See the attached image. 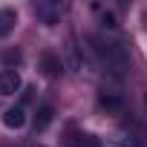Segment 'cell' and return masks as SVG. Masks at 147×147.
<instances>
[{"mask_svg":"<svg viewBox=\"0 0 147 147\" xmlns=\"http://www.w3.org/2000/svg\"><path fill=\"white\" fill-rule=\"evenodd\" d=\"M92 52L98 55V61H101L110 72H115V75L127 72V66H130V55H127L124 43H121V40H115V38L92 35Z\"/></svg>","mask_w":147,"mask_h":147,"instance_id":"cell-1","label":"cell"},{"mask_svg":"<svg viewBox=\"0 0 147 147\" xmlns=\"http://www.w3.org/2000/svg\"><path fill=\"white\" fill-rule=\"evenodd\" d=\"M18 90H20L18 69H3V72H0V95H15Z\"/></svg>","mask_w":147,"mask_h":147,"instance_id":"cell-2","label":"cell"},{"mask_svg":"<svg viewBox=\"0 0 147 147\" xmlns=\"http://www.w3.org/2000/svg\"><path fill=\"white\" fill-rule=\"evenodd\" d=\"M3 124H6V127H12V130L23 127V124H26V113H23V107H12V110H6Z\"/></svg>","mask_w":147,"mask_h":147,"instance_id":"cell-3","label":"cell"},{"mask_svg":"<svg viewBox=\"0 0 147 147\" xmlns=\"http://www.w3.org/2000/svg\"><path fill=\"white\" fill-rule=\"evenodd\" d=\"M15 26H18V15H15V9H0V38H6Z\"/></svg>","mask_w":147,"mask_h":147,"instance_id":"cell-4","label":"cell"},{"mask_svg":"<svg viewBox=\"0 0 147 147\" xmlns=\"http://www.w3.org/2000/svg\"><path fill=\"white\" fill-rule=\"evenodd\" d=\"M52 115H55V110H52L49 104L38 107V113H35V130H38V133H40V130H46V127L52 124Z\"/></svg>","mask_w":147,"mask_h":147,"instance_id":"cell-5","label":"cell"},{"mask_svg":"<svg viewBox=\"0 0 147 147\" xmlns=\"http://www.w3.org/2000/svg\"><path fill=\"white\" fill-rule=\"evenodd\" d=\"M69 147H98L95 136H87V133H75V130H69Z\"/></svg>","mask_w":147,"mask_h":147,"instance_id":"cell-6","label":"cell"},{"mask_svg":"<svg viewBox=\"0 0 147 147\" xmlns=\"http://www.w3.org/2000/svg\"><path fill=\"white\" fill-rule=\"evenodd\" d=\"M40 66H43V75H46V78H55L58 72H61V61H58L55 55H43V58H40Z\"/></svg>","mask_w":147,"mask_h":147,"instance_id":"cell-7","label":"cell"},{"mask_svg":"<svg viewBox=\"0 0 147 147\" xmlns=\"http://www.w3.org/2000/svg\"><path fill=\"white\" fill-rule=\"evenodd\" d=\"M98 104H101L104 110H110V113H121V101H118V98H113V95H101V98H98Z\"/></svg>","mask_w":147,"mask_h":147,"instance_id":"cell-8","label":"cell"},{"mask_svg":"<svg viewBox=\"0 0 147 147\" xmlns=\"http://www.w3.org/2000/svg\"><path fill=\"white\" fill-rule=\"evenodd\" d=\"M144 110H147V98H144Z\"/></svg>","mask_w":147,"mask_h":147,"instance_id":"cell-9","label":"cell"}]
</instances>
